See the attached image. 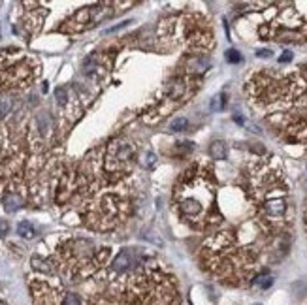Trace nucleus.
<instances>
[{"instance_id": "nucleus-1", "label": "nucleus", "mask_w": 307, "mask_h": 305, "mask_svg": "<svg viewBox=\"0 0 307 305\" xmlns=\"http://www.w3.org/2000/svg\"><path fill=\"white\" fill-rule=\"evenodd\" d=\"M247 94L290 142L307 134V83L300 73H254L247 81Z\"/></svg>"}, {"instance_id": "nucleus-2", "label": "nucleus", "mask_w": 307, "mask_h": 305, "mask_svg": "<svg viewBox=\"0 0 307 305\" xmlns=\"http://www.w3.org/2000/svg\"><path fill=\"white\" fill-rule=\"evenodd\" d=\"M249 194L262 232L279 235L292 220L290 187L275 160L258 159L249 166Z\"/></svg>"}, {"instance_id": "nucleus-3", "label": "nucleus", "mask_w": 307, "mask_h": 305, "mask_svg": "<svg viewBox=\"0 0 307 305\" xmlns=\"http://www.w3.org/2000/svg\"><path fill=\"white\" fill-rule=\"evenodd\" d=\"M202 262L211 275L224 285L247 287L258 275L260 252L241 243L232 232H219L204 243Z\"/></svg>"}, {"instance_id": "nucleus-4", "label": "nucleus", "mask_w": 307, "mask_h": 305, "mask_svg": "<svg viewBox=\"0 0 307 305\" xmlns=\"http://www.w3.org/2000/svg\"><path fill=\"white\" fill-rule=\"evenodd\" d=\"M173 203L183 222L204 230L221 220L217 209V185L210 168L194 164L179 177L173 190Z\"/></svg>"}, {"instance_id": "nucleus-5", "label": "nucleus", "mask_w": 307, "mask_h": 305, "mask_svg": "<svg viewBox=\"0 0 307 305\" xmlns=\"http://www.w3.org/2000/svg\"><path fill=\"white\" fill-rule=\"evenodd\" d=\"M113 287L132 305H181L173 277L140 256L125 273L113 275Z\"/></svg>"}, {"instance_id": "nucleus-6", "label": "nucleus", "mask_w": 307, "mask_h": 305, "mask_svg": "<svg viewBox=\"0 0 307 305\" xmlns=\"http://www.w3.org/2000/svg\"><path fill=\"white\" fill-rule=\"evenodd\" d=\"M158 32L164 38H175V42L192 53H204L213 47V32L208 21L198 14H185L170 17L160 23Z\"/></svg>"}, {"instance_id": "nucleus-7", "label": "nucleus", "mask_w": 307, "mask_h": 305, "mask_svg": "<svg viewBox=\"0 0 307 305\" xmlns=\"http://www.w3.org/2000/svg\"><path fill=\"white\" fill-rule=\"evenodd\" d=\"M260 36L271 38L275 42H283V44H290V42L300 44V42H306L307 25L292 8H288V10H283L271 25L260 27Z\"/></svg>"}, {"instance_id": "nucleus-8", "label": "nucleus", "mask_w": 307, "mask_h": 305, "mask_svg": "<svg viewBox=\"0 0 307 305\" xmlns=\"http://www.w3.org/2000/svg\"><path fill=\"white\" fill-rule=\"evenodd\" d=\"M134 155H136V149H134L132 142H128V140H115L106 149L102 168H104L106 174L117 175V177H126V175L130 174V170H132Z\"/></svg>"}, {"instance_id": "nucleus-9", "label": "nucleus", "mask_w": 307, "mask_h": 305, "mask_svg": "<svg viewBox=\"0 0 307 305\" xmlns=\"http://www.w3.org/2000/svg\"><path fill=\"white\" fill-rule=\"evenodd\" d=\"M32 77L34 70L27 58H8L0 53V87H27Z\"/></svg>"}, {"instance_id": "nucleus-10", "label": "nucleus", "mask_w": 307, "mask_h": 305, "mask_svg": "<svg viewBox=\"0 0 307 305\" xmlns=\"http://www.w3.org/2000/svg\"><path fill=\"white\" fill-rule=\"evenodd\" d=\"M2 205L8 213H15L17 209H21L25 205V198L19 194V192H8L4 198H2Z\"/></svg>"}, {"instance_id": "nucleus-11", "label": "nucleus", "mask_w": 307, "mask_h": 305, "mask_svg": "<svg viewBox=\"0 0 307 305\" xmlns=\"http://www.w3.org/2000/svg\"><path fill=\"white\" fill-rule=\"evenodd\" d=\"M210 155L213 160H224L228 155V147L224 142H213L210 147Z\"/></svg>"}, {"instance_id": "nucleus-12", "label": "nucleus", "mask_w": 307, "mask_h": 305, "mask_svg": "<svg viewBox=\"0 0 307 305\" xmlns=\"http://www.w3.org/2000/svg\"><path fill=\"white\" fill-rule=\"evenodd\" d=\"M251 285H254L256 288H262V290H266V288H269V287L273 285V277L269 275V273H258V275L252 279Z\"/></svg>"}, {"instance_id": "nucleus-13", "label": "nucleus", "mask_w": 307, "mask_h": 305, "mask_svg": "<svg viewBox=\"0 0 307 305\" xmlns=\"http://www.w3.org/2000/svg\"><path fill=\"white\" fill-rule=\"evenodd\" d=\"M17 233H19L21 237H25V239H32V237L36 235V230H34V226H32L28 220H21L19 226H17Z\"/></svg>"}, {"instance_id": "nucleus-14", "label": "nucleus", "mask_w": 307, "mask_h": 305, "mask_svg": "<svg viewBox=\"0 0 307 305\" xmlns=\"http://www.w3.org/2000/svg\"><path fill=\"white\" fill-rule=\"evenodd\" d=\"M12 106H14V100H12L10 96L0 94V119H4V117L12 111Z\"/></svg>"}, {"instance_id": "nucleus-15", "label": "nucleus", "mask_w": 307, "mask_h": 305, "mask_svg": "<svg viewBox=\"0 0 307 305\" xmlns=\"http://www.w3.org/2000/svg\"><path fill=\"white\" fill-rule=\"evenodd\" d=\"M224 96L223 92L221 94H215L213 98H211V104H210V108H211V111H215V113H219V111H223V108H224Z\"/></svg>"}, {"instance_id": "nucleus-16", "label": "nucleus", "mask_w": 307, "mask_h": 305, "mask_svg": "<svg viewBox=\"0 0 307 305\" xmlns=\"http://www.w3.org/2000/svg\"><path fill=\"white\" fill-rule=\"evenodd\" d=\"M187 125H189V121L185 119V117H175L172 123H170V130L172 132H181V130H185L187 128Z\"/></svg>"}, {"instance_id": "nucleus-17", "label": "nucleus", "mask_w": 307, "mask_h": 305, "mask_svg": "<svg viewBox=\"0 0 307 305\" xmlns=\"http://www.w3.org/2000/svg\"><path fill=\"white\" fill-rule=\"evenodd\" d=\"M32 268H34V269H40V271H45V273H49V271H51L49 262L42 260L40 256H34V258H32Z\"/></svg>"}, {"instance_id": "nucleus-18", "label": "nucleus", "mask_w": 307, "mask_h": 305, "mask_svg": "<svg viewBox=\"0 0 307 305\" xmlns=\"http://www.w3.org/2000/svg\"><path fill=\"white\" fill-rule=\"evenodd\" d=\"M226 60L232 62V64H237V62H241V55L237 53L236 49H230V51L226 53Z\"/></svg>"}, {"instance_id": "nucleus-19", "label": "nucleus", "mask_w": 307, "mask_h": 305, "mask_svg": "<svg viewBox=\"0 0 307 305\" xmlns=\"http://www.w3.org/2000/svg\"><path fill=\"white\" fill-rule=\"evenodd\" d=\"M55 96H57V100H58V104H66V100H68V92H66V89H62V87L57 89Z\"/></svg>"}, {"instance_id": "nucleus-20", "label": "nucleus", "mask_w": 307, "mask_h": 305, "mask_svg": "<svg viewBox=\"0 0 307 305\" xmlns=\"http://www.w3.org/2000/svg\"><path fill=\"white\" fill-rule=\"evenodd\" d=\"M8 232V222L6 220H0V237H4Z\"/></svg>"}, {"instance_id": "nucleus-21", "label": "nucleus", "mask_w": 307, "mask_h": 305, "mask_svg": "<svg viewBox=\"0 0 307 305\" xmlns=\"http://www.w3.org/2000/svg\"><path fill=\"white\" fill-rule=\"evenodd\" d=\"M290 60H292V53L290 51H285L283 57L279 58V62H290Z\"/></svg>"}, {"instance_id": "nucleus-22", "label": "nucleus", "mask_w": 307, "mask_h": 305, "mask_svg": "<svg viewBox=\"0 0 307 305\" xmlns=\"http://www.w3.org/2000/svg\"><path fill=\"white\" fill-rule=\"evenodd\" d=\"M256 55H258V57H262V58H268L269 55H271V51H269V49H260Z\"/></svg>"}, {"instance_id": "nucleus-23", "label": "nucleus", "mask_w": 307, "mask_h": 305, "mask_svg": "<svg viewBox=\"0 0 307 305\" xmlns=\"http://www.w3.org/2000/svg\"><path fill=\"white\" fill-rule=\"evenodd\" d=\"M306 230H307V207H306Z\"/></svg>"}, {"instance_id": "nucleus-24", "label": "nucleus", "mask_w": 307, "mask_h": 305, "mask_svg": "<svg viewBox=\"0 0 307 305\" xmlns=\"http://www.w3.org/2000/svg\"><path fill=\"white\" fill-rule=\"evenodd\" d=\"M0 305H8V304H6V302H2V300H0Z\"/></svg>"}]
</instances>
